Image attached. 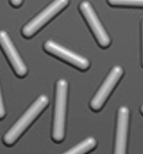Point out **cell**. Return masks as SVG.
I'll use <instances>...</instances> for the list:
<instances>
[{"label": "cell", "mask_w": 143, "mask_h": 154, "mask_svg": "<svg viewBox=\"0 0 143 154\" xmlns=\"http://www.w3.org/2000/svg\"><path fill=\"white\" fill-rule=\"evenodd\" d=\"M49 103V100L44 95H42L33 103L28 110L25 112L22 117L13 125L10 130L3 137V142L5 145L12 146L16 142L20 136L24 133L34 119L40 115Z\"/></svg>", "instance_id": "6da1fadb"}, {"label": "cell", "mask_w": 143, "mask_h": 154, "mask_svg": "<svg viewBox=\"0 0 143 154\" xmlns=\"http://www.w3.org/2000/svg\"><path fill=\"white\" fill-rule=\"evenodd\" d=\"M68 84L65 79H60L57 82L56 102L53 116L52 137L55 142H61L64 137L66 106H67Z\"/></svg>", "instance_id": "7a4b0ae2"}, {"label": "cell", "mask_w": 143, "mask_h": 154, "mask_svg": "<svg viewBox=\"0 0 143 154\" xmlns=\"http://www.w3.org/2000/svg\"><path fill=\"white\" fill-rule=\"evenodd\" d=\"M69 0H54L50 5L36 16L23 29V35L27 38L32 37L44 25L54 17L62 9L65 8Z\"/></svg>", "instance_id": "3957f363"}, {"label": "cell", "mask_w": 143, "mask_h": 154, "mask_svg": "<svg viewBox=\"0 0 143 154\" xmlns=\"http://www.w3.org/2000/svg\"><path fill=\"white\" fill-rule=\"evenodd\" d=\"M122 75L123 69L121 66H117L111 69L106 79L103 82V84L91 102V107L93 110L99 111L102 108L104 103L106 102L107 99L108 98L117 83L120 80Z\"/></svg>", "instance_id": "277c9868"}, {"label": "cell", "mask_w": 143, "mask_h": 154, "mask_svg": "<svg viewBox=\"0 0 143 154\" xmlns=\"http://www.w3.org/2000/svg\"><path fill=\"white\" fill-rule=\"evenodd\" d=\"M80 9L99 45L103 48L108 47L111 43V39L106 31L104 30L91 5L88 2H83L80 5Z\"/></svg>", "instance_id": "5b68a950"}, {"label": "cell", "mask_w": 143, "mask_h": 154, "mask_svg": "<svg viewBox=\"0 0 143 154\" xmlns=\"http://www.w3.org/2000/svg\"><path fill=\"white\" fill-rule=\"evenodd\" d=\"M44 49L50 54L60 58V60L70 63L79 69L86 70L90 66V63L86 58L73 53L69 49L60 46L53 41L49 40L46 42L44 44Z\"/></svg>", "instance_id": "8992f818"}, {"label": "cell", "mask_w": 143, "mask_h": 154, "mask_svg": "<svg viewBox=\"0 0 143 154\" xmlns=\"http://www.w3.org/2000/svg\"><path fill=\"white\" fill-rule=\"evenodd\" d=\"M0 46L7 56L16 75L20 77L27 75V66H25L24 63L20 58L7 32L3 30L0 31Z\"/></svg>", "instance_id": "52a82bcc"}, {"label": "cell", "mask_w": 143, "mask_h": 154, "mask_svg": "<svg viewBox=\"0 0 143 154\" xmlns=\"http://www.w3.org/2000/svg\"><path fill=\"white\" fill-rule=\"evenodd\" d=\"M129 122V108L126 106H122L119 109V112H118L114 154H126Z\"/></svg>", "instance_id": "ba28073f"}, {"label": "cell", "mask_w": 143, "mask_h": 154, "mask_svg": "<svg viewBox=\"0 0 143 154\" xmlns=\"http://www.w3.org/2000/svg\"><path fill=\"white\" fill-rule=\"evenodd\" d=\"M96 145V140L92 137H89L63 154H86L95 148Z\"/></svg>", "instance_id": "9c48e42d"}, {"label": "cell", "mask_w": 143, "mask_h": 154, "mask_svg": "<svg viewBox=\"0 0 143 154\" xmlns=\"http://www.w3.org/2000/svg\"><path fill=\"white\" fill-rule=\"evenodd\" d=\"M110 5L143 7V0H108Z\"/></svg>", "instance_id": "30bf717a"}, {"label": "cell", "mask_w": 143, "mask_h": 154, "mask_svg": "<svg viewBox=\"0 0 143 154\" xmlns=\"http://www.w3.org/2000/svg\"><path fill=\"white\" fill-rule=\"evenodd\" d=\"M5 108H4L3 101H2V95H1V91H0V119H2V118L5 116Z\"/></svg>", "instance_id": "8fae6325"}, {"label": "cell", "mask_w": 143, "mask_h": 154, "mask_svg": "<svg viewBox=\"0 0 143 154\" xmlns=\"http://www.w3.org/2000/svg\"><path fill=\"white\" fill-rule=\"evenodd\" d=\"M10 2L13 6L18 7V6H20L21 5L22 2H23V0H10Z\"/></svg>", "instance_id": "7c38bea8"}, {"label": "cell", "mask_w": 143, "mask_h": 154, "mask_svg": "<svg viewBox=\"0 0 143 154\" xmlns=\"http://www.w3.org/2000/svg\"><path fill=\"white\" fill-rule=\"evenodd\" d=\"M142 66H143V21H142Z\"/></svg>", "instance_id": "4fadbf2b"}, {"label": "cell", "mask_w": 143, "mask_h": 154, "mask_svg": "<svg viewBox=\"0 0 143 154\" xmlns=\"http://www.w3.org/2000/svg\"><path fill=\"white\" fill-rule=\"evenodd\" d=\"M141 113L143 114V105H142V106H141Z\"/></svg>", "instance_id": "5bb4252c"}]
</instances>
